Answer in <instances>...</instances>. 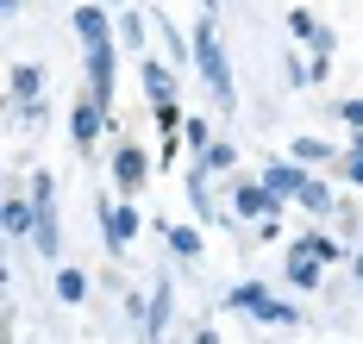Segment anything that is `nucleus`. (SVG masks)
<instances>
[{
    "label": "nucleus",
    "instance_id": "nucleus-1",
    "mask_svg": "<svg viewBox=\"0 0 363 344\" xmlns=\"http://www.w3.org/2000/svg\"><path fill=\"white\" fill-rule=\"evenodd\" d=\"M194 69H201V88L213 94V107L232 113L238 107V81H232V57H225V44L213 32V13H201V25H194Z\"/></svg>",
    "mask_w": 363,
    "mask_h": 344
},
{
    "label": "nucleus",
    "instance_id": "nucleus-2",
    "mask_svg": "<svg viewBox=\"0 0 363 344\" xmlns=\"http://www.w3.org/2000/svg\"><path fill=\"white\" fill-rule=\"evenodd\" d=\"M26 194H32V207H38L32 251L44 263H63V219H57V182H50V169H38L32 182H26Z\"/></svg>",
    "mask_w": 363,
    "mask_h": 344
},
{
    "label": "nucleus",
    "instance_id": "nucleus-3",
    "mask_svg": "<svg viewBox=\"0 0 363 344\" xmlns=\"http://www.w3.org/2000/svg\"><path fill=\"white\" fill-rule=\"evenodd\" d=\"M94 219H101V238H107V257H125L132 244H138V231H145V219H138V207L119 194V200H94Z\"/></svg>",
    "mask_w": 363,
    "mask_h": 344
},
{
    "label": "nucleus",
    "instance_id": "nucleus-4",
    "mask_svg": "<svg viewBox=\"0 0 363 344\" xmlns=\"http://www.w3.org/2000/svg\"><path fill=\"white\" fill-rule=\"evenodd\" d=\"M82 63H88V94L113 113V88H119V38H94L82 44Z\"/></svg>",
    "mask_w": 363,
    "mask_h": 344
},
{
    "label": "nucleus",
    "instance_id": "nucleus-5",
    "mask_svg": "<svg viewBox=\"0 0 363 344\" xmlns=\"http://www.w3.org/2000/svg\"><path fill=\"white\" fill-rule=\"evenodd\" d=\"M150 169H157V156H150L138 138H119V144H113V188L125 194V200H132V194H145Z\"/></svg>",
    "mask_w": 363,
    "mask_h": 344
},
{
    "label": "nucleus",
    "instance_id": "nucleus-6",
    "mask_svg": "<svg viewBox=\"0 0 363 344\" xmlns=\"http://www.w3.org/2000/svg\"><path fill=\"white\" fill-rule=\"evenodd\" d=\"M101 132H107V107L82 88V101H75V113H69V144H75V156H82V163L94 156V138H101Z\"/></svg>",
    "mask_w": 363,
    "mask_h": 344
},
{
    "label": "nucleus",
    "instance_id": "nucleus-7",
    "mask_svg": "<svg viewBox=\"0 0 363 344\" xmlns=\"http://www.w3.org/2000/svg\"><path fill=\"white\" fill-rule=\"evenodd\" d=\"M232 213H238L245 226H257V219H269V213H282V207H276V194H269L263 176H251V182L238 176V182H232Z\"/></svg>",
    "mask_w": 363,
    "mask_h": 344
},
{
    "label": "nucleus",
    "instance_id": "nucleus-8",
    "mask_svg": "<svg viewBox=\"0 0 363 344\" xmlns=\"http://www.w3.org/2000/svg\"><path fill=\"white\" fill-rule=\"evenodd\" d=\"M307 176H313V163H294V156H282V163H263V182H269V194H276V207L301 200Z\"/></svg>",
    "mask_w": 363,
    "mask_h": 344
},
{
    "label": "nucleus",
    "instance_id": "nucleus-9",
    "mask_svg": "<svg viewBox=\"0 0 363 344\" xmlns=\"http://www.w3.org/2000/svg\"><path fill=\"white\" fill-rule=\"evenodd\" d=\"M138 88H145L150 107H169L176 101V63H157V57L138 50Z\"/></svg>",
    "mask_w": 363,
    "mask_h": 344
},
{
    "label": "nucleus",
    "instance_id": "nucleus-10",
    "mask_svg": "<svg viewBox=\"0 0 363 344\" xmlns=\"http://www.w3.org/2000/svg\"><path fill=\"white\" fill-rule=\"evenodd\" d=\"M176 319V282H150V301H145V338H163Z\"/></svg>",
    "mask_w": 363,
    "mask_h": 344
},
{
    "label": "nucleus",
    "instance_id": "nucleus-11",
    "mask_svg": "<svg viewBox=\"0 0 363 344\" xmlns=\"http://www.w3.org/2000/svg\"><path fill=\"white\" fill-rule=\"evenodd\" d=\"M32 226H38L32 194H6V200H0V231H6V238H26V244H32Z\"/></svg>",
    "mask_w": 363,
    "mask_h": 344
},
{
    "label": "nucleus",
    "instance_id": "nucleus-12",
    "mask_svg": "<svg viewBox=\"0 0 363 344\" xmlns=\"http://www.w3.org/2000/svg\"><path fill=\"white\" fill-rule=\"evenodd\" d=\"M163 238H169V257L176 263H201V251H207V226L194 219V226H163Z\"/></svg>",
    "mask_w": 363,
    "mask_h": 344
},
{
    "label": "nucleus",
    "instance_id": "nucleus-13",
    "mask_svg": "<svg viewBox=\"0 0 363 344\" xmlns=\"http://www.w3.org/2000/svg\"><path fill=\"white\" fill-rule=\"evenodd\" d=\"M69 19H75V38H82V44H94V38H119V25L107 19V6H94V0H82Z\"/></svg>",
    "mask_w": 363,
    "mask_h": 344
},
{
    "label": "nucleus",
    "instance_id": "nucleus-14",
    "mask_svg": "<svg viewBox=\"0 0 363 344\" xmlns=\"http://www.w3.org/2000/svg\"><path fill=\"white\" fill-rule=\"evenodd\" d=\"M294 207H307L313 219H338V207H345V200L332 194V182H320V176H307V188H301V200H294Z\"/></svg>",
    "mask_w": 363,
    "mask_h": 344
},
{
    "label": "nucleus",
    "instance_id": "nucleus-15",
    "mask_svg": "<svg viewBox=\"0 0 363 344\" xmlns=\"http://www.w3.org/2000/svg\"><path fill=\"white\" fill-rule=\"evenodd\" d=\"M282 275H289V288H320L326 263H320L313 251H294V244H289V263H282Z\"/></svg>",
    "mask_w": 363,
    "mask_h": 344
},
{
    "label": "nucleus",
    "instance_id": "nucleus-16",
    "mask_svg": "<svg viewBox=\"0 0 363 344\" xmlns=\"http://www.w3.org/2000/svg\"><path fill=\"white\" fill-rule=\"evenodd\" d=\"M44 94V69L38 63H13L6 69V101H38Z\"/></svg>",
    "mask_w": 363,
    "mask_h": 344
},
{
    "label": "nucleus",
    "instance_id": "nucleus-17",
    "mask_svg": "<svg viewBox=\"0 0 363 344\" xmlns=\"http://www.w3.org/2000/svg\"><path fill=\"white\" fill-rule=\"evenodd\" d=\"M50 288H57V301H63V306H82V301H88V275L69 269V263H57V282H50Z\"/></svg>",
    "mask_w": 363,
    "mask_h": 344
},
{
    "label": "nucleus",
    "instance_id": "nucleus-18",
    "mask_svg": "<svg viewBox=\"0 0 363 344\" xmlns=\"http://www.w3.org/2000/svg\"><path fill=\"white\" fill-rule=\"evenodd\" d=\"M294 251H313L320 263H345V244L326 238V231H301V238H294Z\"/></svg>",
    "mask_w": 363,
    "mask_h": 344
},
{
    "label": "nucleus",
    "instance_id": "nucleus-19",
    "mask_svg": "<svg viewBox=\"0 0 363 344\" xmlns=\"http://www.w3.org/2000/svg\"><path fill=\"white\" fill-rule=\"evenodd\" d=\"M251 319H257V326H301V306H294V301H276V294H269V301L257 306Z\"/></svg>",
    "mask_w": 363,
    "mask_h": 344
},
{
    "label": "nucleus",
    "instance_id": "nucleus-20",
    "mask_svg": "<svg viewBox=\"0 0 363 344\" xmlns=\"http://www.w3.org/2000/svg\"><path fill=\"white\" fill-rule=\"evenodd\" d=\"M263 301H269L263 282H238V288H225V306H232V313H257Z\"/></svg>",
    "mask_w": 363,
    "mask_h": 344
},
{
    "label": "nucleus",
    "instance_id": "nucleus-21",
    "mask_svg": "<svg viewBox=\"0 0 363 344\" xmlns=\"http://www.w3.org/2000/svg\"><path fill=\"white\" fill-rule=\"evenodd\" d=\"M213 138H219V132L207 125V119L188 113V125H182V144H188V156H207V144H213Z\"/></svg>",
    "mask_w": 363,
    "mask_h": 344
},
{
    "label": "nucleus",
    "instance_id": "nucleus-22",
    "mask_svg": "<svg viewBox=\"0 0 363 344\" xmlns=\"http://www.w3.org/2000/svg\"><path fill=\"white\" fill-rule=\"evenodd\" d=\"M194 163H207L213 176H225V169H238V144H232V138H213L207 156H194Z\"/></svg>",
    "mask_w": 363,
    "mask_h": 344
},
{
    "label": "nucleus",
    "instance_id": "nucleus-23",
    "mask_svg": "<svg viewBox=\"0 0 363 344\" xmlns=\"http://www.w3.org/2000/svg\"><path fill=\"white\" fill-rule=\"evenodd\" d=\"M332 156H338V144H326V138H294V163H313V169H320Z\"/></svg>",
    "mask_w": 363,
    "mask_h": 344
},
{
    "label": "nucleus",
    "instance_id": "nucleus-24",
    "mask_svg": "<svg viewBox=\"0 0 363 344\" xmlns=\"http://www.w3.org/2000/svg\"><path fill=\"white\" fill-rule=\"evenodd\" d=\"M13 119H19L26 132H38V125L50 119V94H38V101H13Z\"/></svg>",
    "mask_w": 363,
    "mask_h": 344
},
{
    "label": "nucleus",
    "instance_id": "nucleus-25",
    "mask_svg": "<svg viewBox=\"0 0 363 344\" xmlns=\"http://www.w3.org/2000/svg\"><path fill=\"white\" fill-rule=\"evenodd\" d=\"M119 44H132V50H145V13H132V6H119Z\"/></svg>",
    "mask_w": 363,
    "mask_h": 344
},
{
    "label": "nucleus",
    "instance_id": "nucleus-26",
    "mask_svg": "<svg viewBox=\"0 0 363 344\" xmlns=\"http://www.w3.org/2000/svg\"><path fill=\"white\" fill-rule=\"evenodd\" d=\"M289 32H294V44H313L320 38V19H313L307 6H289Z\"/></svg>",
    "mask_w": 363,
    "mask_h": 344
},
{
    "label": "nucleus",
    "instance_id": "nucleus-27",
    "mask_svg": "<svg viewBox=\"0 0 363 344\" xmlns=\"http://www.w3.org/2000/svg\"><path fill=\"white\" fill-rule=\"evenodd\" d=\"M282 76H289V88H313V63H301V57H282Z\"/></svg>",
    "mask_w": 363,
    "mask_h": 344
},
{
    "label": "nucleus",
    "instance_id": "nucleus-28",
    "mask_svg": "<svg viewBox=\"0 0 363 344\" xmlns=\"http://www.w3.org/2000/svg\"><path fill=\"white\" fill-rule=\"evenodd\" d=\"M338 119H345L351 132H357V125H363V101H357V94H351V101H338Z\"/></svg>",
    "mask_w": 363,
    "mask_h": 344
},
{
    "label": "nucleus",
    "instance_id": "nucleus-29",
    "mask_svg": "<svg viewBox=\"0 0 363 344\" xmlns=\"http://www.w3.org/2000/svg\"><path fill=\"white\" fill-rule=\"evenodd\" d=\"M269 238H282V219L269 213V219H257V244H269Z\"/></svg>",
    "mask_w": 363,
    "mask_h": 344
},
{
    "label": "nucleus",
    "instance_id": "nucleus-30",
    "mask_svg": "<svg viewBox=\"0 0 363 344\" xmlns=\"http://www.w3.org/2000/svg\"><path fill=\"white\" fill-rule=\"evenodd\" d=\"M345 151H357V156H363V125L351 132V138H345Z\"/></svg>",
    "mask_w": 363,
    "mask_h": 344
},
{
    "label": "nucleus",
    "instance_id": "nucleus-31",
    "mask_svg": "<svg viewBox=\"0 0 363 344\" xmlns=\"http://www.w3.org/2000/svg\"><path fill=\"white\" fill-rule=\"evenodd\" d=\"M0 6H6V13H19V6H26V0H0Z\"/></svg>",
    "mask_w": 363,
    "mask_h": 344
},
{
    "label": "nucleus",
    "instance_id": "nucleus-32",
    "mask_svg": "<svg viewBox=\"0 0 363 344\" xmlns=\"http://www.w3.org/2000/svg\"><path fill=\"white\" fill-rule=\"evenodd\" d=\"M201 13H219V0H201Z\"/></svg>",
    "mask_w": 363,
    "mask_h": 344
}]
</instances>
